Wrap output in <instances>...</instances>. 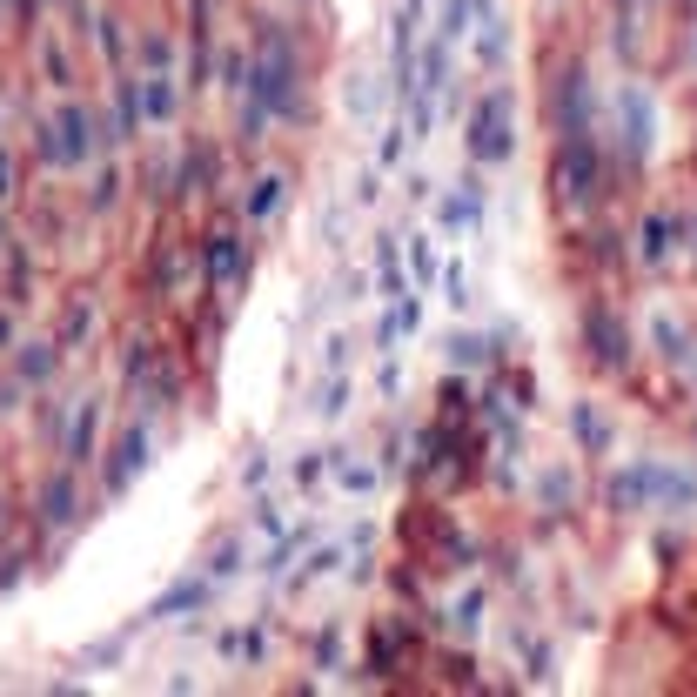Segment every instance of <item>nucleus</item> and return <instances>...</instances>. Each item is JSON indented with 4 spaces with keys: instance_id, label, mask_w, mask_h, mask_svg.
<instances>
[{
    "instance_id": "8",
    "label": "nucleus",
    "mask_w": 697,
    "mask_h": 697,
    "mask_svg": "<svg viewBox=\"0 0 697 697\" xmlns=\"http://www.w3.org/2000/svg\"><path fill=\"white\" fill-rule=\"evenodd\" d=\"M47 517H54V523L74 517V483H68V476H54V483H47Z\"/></svg>"
},
{
    "instance_id": "7",
    "label": "nucleus",
    "mask_w": 697,
    "mask_h": 697,
    "mask_svg": "<svg viewBox=\"0 0 697 697\" xmlns=\"http://www.w3.org/2000/svg\"><path fill=\"white\" fill-rule=\"evenodd\" d=\"M141 463H148V436H141V429H128V436H121V463H114V490H121V483H128V470H141Z\"/></svg>"
},
{
    "instance_id": "12",
    "label": "nucleus",
    "mask_w": 697,
    "mask_h": 697,
    "mask_svg": "<svg viewBox=\"0 0 697 697\" xmlns=\"http://www.w3.org/2000/svg\"><path fill=\"white\" fill-rule=\"evenodd\" d=\"M664 235H671V228H664V215H651V222H644V255H651V262L664 255V248H671Z\"/></svg>"
},
{
    "instance_id": "11",
    "label": "nucleus",
    "mask_w": 697,
    "mask_h": 697,
    "mask_svg": "<svg viewBox=\"0 0 697 697\" xmlns=\"http://www.w3.org/2000/svg\"><path fill=\"white\" fill-rule=\"evenodd\" d=\"M141 108H148V114H175V88H168V81H148Z\"/></svg>"
},
{
    "instance_id": "1",
    "label": "nucleus",
    "mask_w": 697,
    "mask_h": 697,
    "mask_svg": "<svg viewBox=\"0 0 697 697\" xmlns=\"http://www.w3.org/2000/svg\"><path fill=\"white\" fill-rule=\"evenodd\" d=\"M510 148H517V135H510V88L483 94V108H476L470 121V155L476 161H510Z\"/></svg>"
},
{
    "instance_id": "3",
    "label": "nucleus",
    "mask_w": 697,
    "mask_h": 697,
    "mask_svg": "<svg viewBox=\"0 0 697 697\" xmlns=\"http://www.w3.org/2000/svg\"><path fill=\"white\" fill-rule=\"evenodd\" d=\"M624 121H630L624 148H630V155H651V101H644V94H637V88L624 94Z\"/></svg>"
},
{
    "instance_id": "13",
    "label": "nucleus",
    "mask_w": 697,
    "mask_h": 697,
    "mask_svg": "<svg viewBox=\"0 0 697 697\" xmlns=\"http://www.w3.org/2000/svg\"><path fill=\"white\" fill-rule=\"evenodd\" d=\"M443 289H450V302H456V309H463V302H470V275H463V269H456V262H450V275H443Z\"/></svg>"
},
{
    "instance_id": "4",
    "label": "nucleus",
    "mask_w": 697,
    "mask_h": 697,
    "mask_svg": "<svg viewBox=\"0 0 697 697\" xmlns=\"http://www.w3.org/2000/svg\"><path fill=\"white\" fill-rule=\"evenodd\" d=\"M590 342H597V362H624L630 349H624V322H610L604 309L590 315Z\"/></svg>"
},
{
    "instance_id": "16",
    "label": "nucleus",
    "mask_w": 697,
    "mask_h": 697,
    "mask_svg": "<svg viewBox=\"0 0 697 697\" xmlns=\"http://www.w3.org/2000/svg\"><path fill=\"white\" fill-rule=\"evenodd\" d=\"M0 195H7V155H0Z\"/></svg>"
},
{
    "instance_id": "5",
    "label": "nucleus",
    "mask_w": 697,
    "mask_h": 697,
    "mask_svg": "<svg viewBox=\"0 0 697 697\" xmlns=\"http://www.w3.org/2000/svg\"><path fill=\"white\" fill-rule=\"evenodd\" d=\"M88 148H94V135H88V114H81V108H68V114H61V161H81Z\"/></svg>"
},
{
    "instance_id": "10",
    "label": "nucleus",
    "mask_w": 697,
    "mask_h": 697,
    "mask_svg": "<svg viewBox=\"0 0 697 697\" xmlns=\"http://www.w3.org/2000/svg\"><path fill=\"white\" fill-rule=\"evenodd\" d=\"M476 215H483V208H476V195H450V202H443V222H450V228H470Z\"/></svg>"
},
{
    "instance_id": "2",
    "label": "nucleus",
    "mask_w": 697,
    "mask_h": 697,
    "mask_svg": "<svg viewBox=\"0 0 697 697\" xmlns=\"http://www.w3.org/2000/svg\"><path fill=\"white\" fill-rule=\"evenodd\" d=\"M557 181H563L570 202H590V195H597V148H590V135H563Z\"/></svg>"
},
{
    "instance_id": "14",
    "label": "nucleus",
    "mask_w": 697,
    "mask_h": 697,
    "mask_svg": "<svg viewBox=\"0 0 697 697\" xmlns=\"http://www.w3.org/2000/svg\"><path fill=\"white\" fill-rule=\"evenodd\" d=\"M450 356H456V362H483V356H490V349H483V342H476V336H456V342H450Z\"/></svg>"
},
{
    "instance_id": "15",
    "label": "nucleus",
    "mask_w": 697,
    "mask_h": 697,
    "mask_svg": "<svg viewBox=\"0 0 697 697\" xmlns=\"http://www.w3.org/2000/svg\"><path fill=\"white\" fill-rule=\"evenodd\" d=\"M275 195H282V181H262V188H255V202H248V215H269Z\"/></svg>"
},
{
    "instance_id": "6",
    "label": "nucleus",
    "mask_w": 697,
    "mask_h": 697,
    "mask_svg": "<svg viewBox=\"0 0 697 697\" xmlns=\"http://www.w3.org/2000/svg\"><path fill=\"white\" fill-rule=\"evenodd\" d=\"M242 269V255H235V235H208V275L228 282V275Z\"/></svg>"
},
{
    "instance_id": "9",
    "label": "nucleus",
    "mask_w": 697,
    "mask_h": 697,
    "mask_svg": "<svg viewBox=\"0 0 697 697\" xmlns=\"http://www.w3.org/2000/svg\"><path fill=\"white\" fill-rule=\"evenodd\" d=\"M88 450H94V409H81V423H74V436H68V456L88 463Z\"/></svg>"
}]
</instances>
